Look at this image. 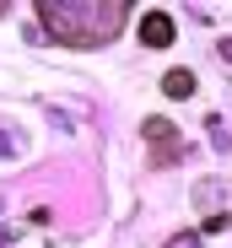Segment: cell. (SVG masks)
<instances>
[{
  "label": "cell",
  "instance_id": "cell-3",
  "mask_svg": "<svg viewBox=\"0 0 232 248\" xmlns=\"http://www.w3.org/2000/svg\"><path fill=\"white\" fill-rule=\"evenodd\" d=\"M140 44L146 49H168L173 44V16L168 11H146L140 16Z\"/></svg>",
  "mask_w": 232,
  "mask_h": 248
},
{
  "label": "cell",
  "instance_id": "cell-4",
  "mask_svg": "<svg viewBox=\"0 0 232 248\" xmlns=\"http://www.w3.org/2000/svg\"><path fill=\"white\" fill-rule=\"evenodd\" d=\"M162 92L168 97H189V92H195V76H189V70H168L162 76Z\"/></svg>",
  "mask_w": 232,
  "mask_h": 248
},
{
  "label": "cell",
  "instance_id": "cell-6",
  "mask_svg": "<svg viewBox=\"0 0 232 248\" xmlns=\"http://www.w3.org/2000/svg\"><path fill=\"white\" fill-rule=\"evenodd\" d=\"M6 11H11V6H0V16H6Z\"/></svg>",
  "mask_w": 232,
  "mask_h": 248
},
{
  "label": "cell",
  "instance_id": "cell-2",
  "mask_svg": "<svg viewBox=\"0 0 232 248\" xmlns=\"http://www.w3.org/2000/svg\"><path fill=\"white\" fill-rule=\"evenodd\" d=\"M146 140H151V156H157L162 168L178 162V130H173L168 119H146Z\"/></svg>",
  "mask_w": 232,
  "mask_h": 248
},
{
  "label": "cell",
  "instance_id": "cell-5",
  "mask_svg": "<svg viewBox=\"0 0 232 248\" xmlns=\"http://www.w3.org/2000/svg\"><path fill=\"white\" fill-rule=\"evenodd\" d=\"M168 248H200V237H195V232H189V237H173Z\"/></svg>",
  "mask_w": 232,
  "mask_h": 248
},
{
  "label": "cell",
  "instance_id": "cell-1",
  "mask_svg": "<svg viewBox=\"0 0 232 248\" xmlns=\"http://www.w3.org/2000/svg\"><path fill=\"white\" fill-rule=\"evenodd\" d=\"M38 16H44V32L60 38V44L97 49L108 38H119L130 6L124 0H38Z\"/></svg>",
  "mask_w": 232,
  "mask_h": 248
}]
</instances>
